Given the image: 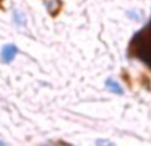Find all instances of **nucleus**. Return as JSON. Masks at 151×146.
Returning a JSON list of instances; mask_svg holds the SVG:
<instances>
[{
	"label": "nucleus",
	"mask_w": 151,
	"mask_h": 146,
	"mask_svg": "<svg viewBox=\"0 0 151 146\" xmlns=\"http://www.w3.org/2000/svg\"><path fill=\"white\" fill-rule=\"evenodd\" d=\"M16 55H17V48H16V45H12V44L5 45V47L3 48V51H1V57H3V60H4L5 63L12 61L13 59H15Z\"/></svg>",
	"instance_id": "obj_1"
},
{
	"label": "nucleus",
	"mask_w": 151,
	"mask_h": 146,
	"mask_svg": "<svg viewBox=\"0 0 151 146\" xmlns=\"http://www.w3.org/2000/svg\"><path fill=\"white\" fill-rule=\"evenodd\" d=\"M106 86L109 89H111L113 92H115V93H118V94H122L123 93V89L121 88V85L118 82H115V81H113V80H107L106 81Z\"/></svg>",
	"instance_id": "obj_2"
},
{
	"label": "nucleus",
	"mask_w": 151,
	"mask_h": 146,
	"mask_svg": "<svg viewBox=\"0 0 151 146\" xmlns=\"http://www.w3.org/2000/svg\"><path fill=\"white\" fill-rule=\"evenodd\" d=\"M45 5H47V8L49 9L50 13H55L58 9V7H60V1L58 0H47Z\"/></svg>",
	"instance_id": "obj_3"
},
{
	"label": "nucleus",
	"mask_w": 151,
	"mask_h": 146,
	"mask_svg": "<svg viewBox=\"0 0 151 146\" xmlns=\"http://www.w3.org/2000/svg\"><path fill=\"white\" fill-rule=\"evenodd\" d=\"M15 21H16V23H17V24H24V23H25V21H24V17H21V16H19V12H17V11H16V12H15Z\"/></svg>",
	"instance_id": "obj_4"
}]
</instances>
